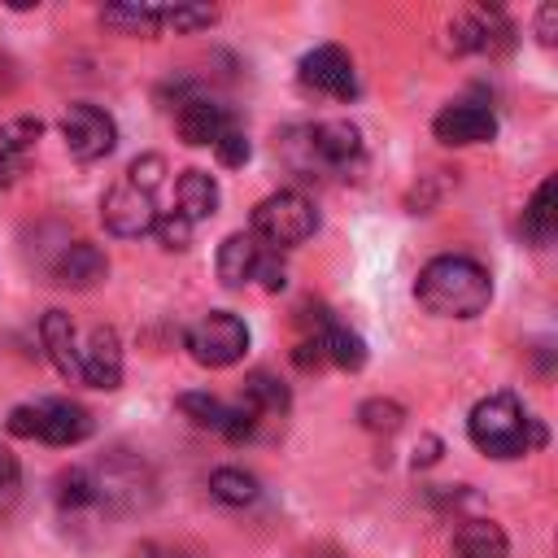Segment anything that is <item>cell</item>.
Here are the masks:
<instances>
[{"instance_id":"obj_5","label":"cell","mask_w":558,"mask_h":558,"mask_svg":"<svg viewBox=\"0 0 558 558\" xmlns=\"http://www.w3.org/2000/svg\"><path fill=\"white\" fill-rule=\"evenodd\" d=\"M61 135H65V148H70L74 161H100L118 144L113 118L100 105H83V100L61 113Z\"/></svg>"},{"instance_id":"obj_6","label":"cell","mask_w":558,"mask_h":558,"mask_svg":"<svg viewBox=\"0 0 558 558\" xmlns=\"http://www.w3.org/2000/svg\"><path fill=\"white\" fill-rule=\"evenodd\" d=\"M100 218H105V227H109L113 235H122V240L148 235L153 222H157L153 192H144V187H135L131 179H122V183H113V187L105 192V201H100Z\"/></svg>"},{"instance_id":"obj_26","label":"cell","mask_w":558,"mask_h":558,"mask_svg":"<svg viewBox=\"0 0 558 558\" xmlns=\"http://www.w3.org/2000/svg\"><path fill=\"white\" fill-rule=\"evenodd\" d=\"M57 506L61 510H87V506H96V480H92V471H83V466L61 471L57 475Z\"/></svg>"},{"instance_id":"obj_13","label":"cell","mask_w":558,"mask_h":558,"mask_svg":"<svg viewBox=\"0 0 558 558\" xmlns=\"http://www.w3.org/2000/svg\"><path fill=\"white\" fill-rule=\"evenodd\" d=\"M174 126H179V140L192 144V148H214V140L231 126V113L209 100V96H183L179 100V113H174Z\"/></svg>"},{"instance_id":"obj_23","label":"cell","mask_w":558,"mask_h":558,"mask_svg":"<svg viewBox=\"0 0 558 558\" xmlns=\"http://www.w3.org/2000/svg\"><path fill=\"white\" fill-rule=\"evenodd\" d=\"M214 22H218L214 4H166V9H157V31H174V35H192V31H205Z\"/></svg>"},{"instance_id":"obj_21","label":"cell","mask_w":558,"mask_h":558,"mask_svg":"<svg viewBox=\"0 0 558 558\" xmlns=\"http://www.w3.org/2000/svg\"><path fill=\"white\" fill-rule=\"evenodd\" d=\"M288 401H292V397H288L283 379H275V375H266V371H253V375L244 379V397H240L244 410H253V414H283Z\"/></svg>"},{"instance_id":"obj_8","label":"cell","mask_w":558,"mask_h":558,"mask_svg":"<svg viewBox=\"0 0 558 558\" xmlns=\"http://www.w3.org/2000/svg\"><path fill=\"white\" fill-rule=\"evenodd\" d=\"M432 135L449 148H466V144H488L497 135V118L488 105H475V100H458V105H445L436 118H432Z\"/></svg>"},{"instance_id":"obj_12","label":"cell","mask_w":558,"mask_h":558,"mask_svg":"<svg viewBox=\"0 0 558 558\" xmlns=\"http://www.w3.org/2000/svg\"><path fill=\"white\" fill-rule=\"evenodd\" d=\"M78 379L105 392L122 384V344L113 327H92L87 344L78 349Z\"/></svg>"},{"instance_id":"obj_10","label":"cell","mask_w":558,"mask_h":558,"mask_svg":"<svg viewBox=\"0 0 558 558\" xmlns=\"http://www.w3.org/2000/svg\"><path fill=\"white\" fill-rule=\"evenodd\" d=\"M179 410H183L196 427H209V432H218V436H227V440H244V436L253 432V423H257L253 410L227 405V401H218V397H209V392H183V397H179Z\"/></svg>"},{"instance_id":"obj_11","label":"cell","mask_w":558,"mask_h":558,"mask_svg":"<svg viewBox=\"0 0 558 558\" xmlns=\"http://www.w3.org/2000/svg\"><path fill=\"white\" fill-rule=\"evenodd\" d=\"M506 44H510V22L497 9H471L449 22L453 52H501Z\"/></svg>"},{"instance_id":"obj_16","label":"cell","mask_w":558,"mask_h":558,"mask_svg":"<svg viewBox=\"0 0 558 558\" xmlns=\"http://www.w3.org/2000/svg\"><path fill=\"white\" fill-rule=\"evenodd\" d=\"M39 344H44L48 362H52L65 379H78V340H74V323H70V314L48 310V314L39 318Z\"/></svg>"},{"instance_id":"obj_4","label":"cell","mask_w":558,"mask_h":558,"mask_svg":"<svg viewBox=\"0 0 558 558\" xmlns=\"http://www.w3.org/2000/svg\"><path fill=\"white\" fill-rule=\"evenodd\" d=\"M248 349V327L240 314H227V310H214L205 318H196L187 327V353L201 362V366H231L240 362Z\"/></svg>"},{"instance_id":"obj_19","label":"cell","mask_w":558,"mask_h":558,"mask_svg":"<svg viewBox=\"0 0 558 558\" xmlns=\"http://www.w3.org/2000/svg\"><path fill=\"white\" fill-rule=\"evenodd\" d=\"M174 192H179V214H183L192 227L218 209V183H214V174H205V170H183L179 183H174Z\"/></svg>"},{"instance_id":"obj_34","label":"cell","mask_w":558,"mask_h":558,"mask_svg":"<svg viewBox=\"0 0 558 558\" xmlns=\"http://www.w3.org/2000/svg\"><path fill=\"white\" fill-rule=\"evenodd\" d=\"M17 475H22L17 453H13L9 445H0V488H13V484H17Z\"/></svg>"},{"instance_id":"obj_29","label":"cell","mask_w":558,"mask_h":558,"mask_svg":"<svg viewBox=\"0 0 558 558\" xmlns=\"http://www.w3.org/2000/svg\"><path fill=\"white\" fill-rule=\"evenodd\" d=\"M214 153H218V161H222V166H244L253 148H248V135H244V131L231 122V126H227V131L214 140Z\"/></svg>"},{"instance_id":"obj_24","label":"cell","mask_w":558,"mask_h":558,"mask_svg":"<svg viewBox=\"0 0 558 558\" xmlns=\"http://www.w3.org/2000/svg\"><path fill=\"white\" fill-rule=\"evenodd\" d=\"M209 493L222 506H248V501H257V480L248 471H240V466H218L209 475Z\"/></svg>"},{"instance_id":"obj_2","label":"cell","mask_w":558,"mask_h":558,"mask_svg":"<svg viewBox=\"0 0 558 558\" xmlns=\"http://www.w3.org/2000/svg\"><path fill=\"white\" fill-rule=\"evenodd\" d=\"M466 432H471V445L488 458H519L532 449V414H523L514 392H493L475 401Z\"/></svg>"},{"instance_id":"obj_33","label":"cell","mask_w":558,"mask_h":558,"mask_svg":"<svg viewBox=\"0 0 558 558\" xmlns=\"http://www.w3.org/2000/svg\"><path fill=\"white\" fill-rule=\"evenodd\" d=\"M292 362H296L301 371H318V366H327V357H323L318 340H301V344L292 349Z\"/></svg>"},{"instance_id":"obj_27","label":"cell","mask_w":558,"mask_h":558,"mask_svg":"<svg viewBox=\"0 0 558 558\" xmlns=\"http://www.w3.org/2000/svg\"><path fill=\"white\" fill-rule=\"evenodd\" d=\"M39 131H44L39 118H9L0 126V148L13 153V157H26L35 148V140H39Z\"/></svg>"},{"instance_id":"obj_35","label":"cell","mask_w":558,"mask_h":558,"mask_svg":"<svg viewBox=\"0 0 558 558\" xmlns=\"http://www.w3.org/2000/svg\"><path fill=\"white\" fill-rule=\"evenodd\" d=\"M17 174H22V157H13V153H4V148H0V192H4V187H13V183H17Z\"/></svg>"},{"instance_id":"obj_20","label":"cell","mask_w":558,"mask_h":558,"mask_svg":"<svg viewBox=\"0 0 558 558\" xmlns=\"http://www.w3.org/2000/svg\"><path fill=\"white\" fill-rule=\"evenodd\" d=\"M554 231H558V183L545 179V183L532 192L527 209H523V235H527L532 244H549Z\"/></svg>"},{"instance_id":"obj_37","label":"cell","mask_w":558,"mask_h":558,"mask_svg":"<svg viewBox=\"0 0 558 558\" xmlns=\"http://www.w3.org/2000/svg\"><path fill=\"white\" fill-rule=\"evenodd\" d=\"M135 558H187V554H174V549H157V545H144V549H135Z\"/></svg>"},{"instance_id":"obj_1","label":"cell","mask_w":558,"mask_h":558,"mask_svg":"<svg viewBox=\"0 0 558 558\" xmlns=\"http://www.w3.org/2000/svg\"><path fill=\"white\" fill-rule=\"evenodd\" d=\"M418 305L427 314H440V318H475L488 310L493 301V279L480 262L471 257H432L423 270H418Z\"/></svg>"},{"instance_id":"obj_15","label":"cell","mask_w":558,"mask_h":558,"mask_svg":"<svg viewBox=\"0 0 558 558\" xmlns=\"http://www.w3.org/2000/svg\"><path fill=\"white\" fill-rule=\"evenodd\" d=\"M109 275V257L92 244V240H74V244H61L57 262H52V283L61 288H92Z\"/></svg>"},{"instance_id":"obj_30","label":"cell","mask_w":558,"mask_h":558,"mask_svg":"<svg viewBox=\"0 0 558 558\" xmlns=\"http://www.w3.org/2000/svg\"><path fill=\"white\" fill-rule=\"evenodd\" d=\"M161 174H166V157H157V153L135 157V161H131V170H126V179H131L135 187L153 192V196H157V187H161Z\"/></svg>"},{"instance_id":"obj_3","label":"cell","mask_w":558,"mask_h":558,"mask_svg":"<svg viewBox=\"0 0 558 558\" xmlns=\"http://www.w3.org/2000/svg\"><path fill=\"white\" fill-rule=\"evenodd\" d=\"M318 231V209L301 196V192H275L266 201H257L253 209V240L266 244V248H292V244H305L310 235Z\"/></svg>"},{"instance_id":"obj_9","label":"cell","mask_w":558,"mask_h":558,"mask_svg":"<svg viewBox=\"0 0 558 558\" xmlns=\"http://www.w3.org/2000/svg\"><path fill=\"white\" fill-rule=\"evenodd\" d=\"M31 410H35V440L44 445H78L92 436V414L78 401L48 397V401H35Z\"/></svg>"},{"instance_id":"obj_32","label":"cell","mask_w":558,"mask_h":558,"mask_svg":"<svg viewBox=\"0 0 558 558\" xmlns=\"http://www.w3.org/2000/svg\"><path fill=\"white\" fill-rule=\"evenodd\" d=\"M536 39L545 48H554V39H558V9L554 4H541V13H536Z\"/></svg>"},{"instance_id":"obj_7","label":"cell","mask_w":558,"mask_h":558,"mask_svg":"<svg viewBox=\"0 0 558 558\" xmlns=\"http://www.w3.org/2000/svg\"><path fill=\"white\" fill-rule=\"evenodd\" d=\"M301 83L323 92V96H336V100H349L357 96V70H353V57L336 44H318L301 57Z\"/></svg>"},{"instance_id":"obj_18","label":"cell","mask_w":558,"mask_h":558,"mask_svg":"<svg viewBox=\"0 0 558 558\" xmlns=\"http://www.w3.org/2000/svg\"><path fill=\"white\" fill-rule=\"evenodd\" d=\"M453 558H506V532L493 519H462L453 532Z\"/></svg>"},{"instance_id":"obj_14","label":"cell","mask_w":558,"mask_h":558,"mask_svg":"<svg viewBox=\"0 0 558 558\" xmlns=\"http://www.w3.org/2000/svg\"><path fill=\"white\" fill-rule=\"evenodd\" d=\"M310 157L318 161V166H327V170H344V166H353L357 157H362V135H357V126L353 122H318L314 131H310Z\"/></svg>"},{"instance_id":"obj_36","label":"cell","mask_w":558,"mask_h":558,"mask_svg":"<svg viewBox=\"0 0 558 558\" xmlns=\"http://www.w3.org/2000/svg\"><path fill=\"white\" fill-rule=\"evenodd\" d=\"M436 458H440V440H436V436H427V440H423V453H414V462H423V466H427V462H436Z\"/></svg>"},{"instance_id":"obj_25","label":"cell","mask_w":558,"mask_h":558,"mask_svg":"<svg viewBox=\"0 0 558 558\" xmlns=\"http://www.w3.org/2000/svg\"><path fill=\"white\" fill-rule=\"evenodd\" d=\"M357 423L366 432H375V436H392L405 423V405L392 401V397H371V401L357 405Z\"/></svg>"},{"instance_id":"obj_31","label":"cell","mask_w":558,"mask_h":558,"mask_svg":"<svg viewBox=\"0 0 558 558\" xmlns=\"http://www.w3.org/2000/svg\"><path fill=\"white\" fill-rule=\"evenodd\" d=\"M253 279H262V288L266 292H279L283 283H288V270H283V262H279V253L275 248H266L262 244V257H257V275Z\"/></svg>"},{"instance_id":"obj_17","label":"cell","mask_w":558,"mask_h":558,"mask_svg":"<svg viewBox=\"0 0 558 558\" xmlns=\"http://www.w3.org/2000/svg\"><path fill=\"white\" fill-rule=\"evenodd\" d=\"M257 257H262V244H257L253 235H244V231L227 235V240L218 244V279H222L227 288H244V283L257 275Z\"/></svg>"},{"instance_id":"obj_28","label":"cell","mask_w":558,"mask_h":558,"mask_svg":"<svg viewBox=\"0 0 558 558\" xmlns=\"http://www.w3.org/2000/svg\"><path fill=\"white\" fill-rule=\"evenodd\" d=\"M153 235L161 240V248H187L192 244V222L179 209H170V214H157Z\"/></svg>"},{"instance_id":"obj_22","label":"cell","mask_w":558,"mask_h":558,"mask_svg":"<svg viewBox=\"0 0 558 558\" xmlns=\"http://www.w3.org/2000/svg\"><path fill=\"white\" fill-rule=\"evenodd\" d=\"M100 22L118 35H157V4H105Z\"/></svg>"}]
</instances>
